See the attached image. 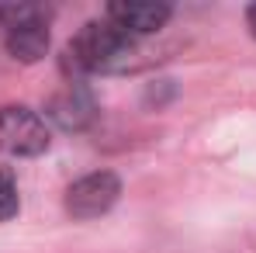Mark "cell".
Listing matches in <instances>:
<instances>
[{
	"instance_id": "obj_1",
	"label": "cell",
	"mask_w": 256,
	"mask_h": 253,
	"mask_svg": "<svg viewBox=\"0 0 256 253\" xmlns=\"http://www.w3.org/2000/svg\"><path fill=\"white\" fill-rule=\"evenodd\" d=\"M70 59L84 73H118L128 70L135 59V39L125 35L118 25H111L108 18L86 21L70 42Z\"/></svg>"
},
{
	"instance_id": "obj_2",
	"label": "cell",
	"mask_w": 256,
	"mask_h": 253,
	"mask_svg": "<svg viewBox=\"0 0 256 253\" xmlns=\"http://www.w3.org/2000/svg\"><path fill=\"white\" fill-rule=\"evenodd\" d=\"M4 45L18 63H38L48 52V18L42 7H0Z\"/></svg>"
},
{
	"instance_id": "obj_3",
	"label": "cell",
	"mask_w": 256,
	"mask_h": 253,
	"mask_svg": "<svg viewBox=\"0 0 256 253\" xmlns=\"http://www.w3.org/2000/svg\"><path fill=\"white\" fill-rule=\"evenodd\" d=\"M48 149V128L38 111L24 104L0 108V153L7 156H38Z\"/></svg>"
},
{
	"instance_id": "obj_4",
	"label": "cell",
	"mask_w": 256,
	"mask_h": 253,
	"mask_svg": "<svg viewBox=\"0 0 256 253\" xmlns=\"http://www.w3.org/2000/svg\"><path fill=\"white\" fill-rule=\"evenodd\" d=\"M118 198H122V180L111 170H94L66 187V215H73L76 222H90L111 211Z\"/></svg>"
},
{
	"instance_id": "obj_5",
	"label": "cell",
	"mask_w": 256,
	"mask_h": 253,
	"mask_svg": "<svg viewBox=\"0 0 256 253\" xmlns=\"http://www.w3.org/2000/svg\"><path fill=\"white\" fill-rule=\"evenodd\" d=\"M173 7L170 4H152V0H114L108 4L104 18L111 25H118L125 35L138 39V35H152L170 21Z\"/></svg>"
},
{
	"instance_id": "obj_6",
	"label": "cell",
	"mask_w": 256,
	"mask_h": 253,
	"mask_svg": "<svg viewBox=\"0 0 256 253\" xmlns=\"http://www.w3.org/2000/svg\"><path fill=\"white\" fill-rule=\"evenodd\" d=\"M48 118L59 128H66V132H80V128H86L97 118V104H94V97L86 94L84 87L70 84L62 94H56L48 101Z\"/></svg>"
},
{
	"instance_id": "obj_7",
	"label": "cell",
	"mask_w": 256,
	"mask_h": 253,
	"mask_svg": "<svg viewBox=\"0 0 256 253\" xmlns=\"http://www.w3.org/2000/svg\"><path fill=\"white\" fill-rule=\"evenodd\" d=\"M21 208V198H18V184L10 173L0 170V222H10Z\"/></svg>"
},
{
	"instance_id": "obj_8",
	"label": "cell",
	"mask_w": 256,
	"mask_h": 253,
	"mask_svg": "<svg viewBox=\"0 0 256 253\" xmlns=\"http://www.w3.org/2000/svg\"><path fill=\"white\" fill-rule=\"evenodd\" d=\"M246 25H250V32H253V39H256V4L246 7Z\"/></svg>"
}]
</instances>
